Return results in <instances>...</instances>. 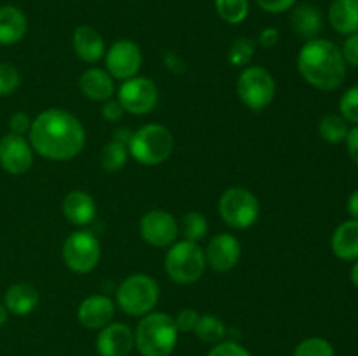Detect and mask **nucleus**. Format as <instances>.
<instances>
[{"label":"nucleus","instance_id":"obj_27","mask_svg":"<svg viewBox=\"0 0 358 356\" xmlns=\"http://www.w3.org/2000/svg\"><path fill=\"white\" fill-rule=\"evenodd\" d=\"M318 131L320 136L329 143H341L345 142L346 136H348V122L341 117V115L329 114L318 124Z\"/></svg>","mask_w":358,"mask_h":356},{"label":"nucleus","instance_id":"obj_15","mask_svg":"<svg viewBox=\"0 0 358 356\" xmlns=\"http://www.w3.org/2000/svg\"><path fill=\"white\" fill-rule=\"evenodd\" d=\"M135 348V334L124 323H108L98 332L96 351L100 356H128Z\"/></svg>","mask_w":358,"mask_h":356},{"label":"nucleus","instance_id":"obj_25","mask_svg":"<svg viewBox=\"0 0 358 356\" xmlns=\"http://www.w3.org/2000/svg\"><path fill=\"white\" fill-rule=\"evenodd\" d=\"M196 337L206 344H219L226 337V325L215 314H201L194 328Z\"/></svg>","mask_w":358,"mask_h":356},{"label":"nucleus","instance_id":"obj_23","mask_svg":"<svg viewBox=\"0 0 358 356\" xmlns=\"http://www.w3.org/2000/svg\"><path fill=\"white\" fill-rule=\"evenodd\" d=\"M290 23H292L294 31L301 38L311 40V38H317V35L320 34L324 20H322V14L317 7L311 6V3H301L292 10Z\"/></svg>","mask_w":358,"mask_h":356},{"label":"nucleus","instance_id":"obj_16","mask_svg":"<svg viewBox=\"0 0 358 356\" xmlns=\"http://www.w3.org/2000/svg\"><path fill=\"white\" fill-rule=\"evenodd\" d=\"M115 304L107 295H91L77 307V320L87 330H101L112 321Z\"/></svg>","mask_w":358,"mask_h":356},{"label":"nucleus","instance_id":"obj_26","mask_svg":"<svg viewBox=\"0 0 358 356\" xmlns=\"http://www.w3.org/2000/svg\"><path fill=\"white\" fill-rule=\"evenodd\" d=\"M129 157L128 145L117 140H112L103 145L100 152V164L105 171H119L126 166Z\"/></svg>","mask_w":358,"mask_h":356},{"label":"nucleus","instance_id":"obj_21","mask_svg":"<svg viewBox=\"0 0 358 356\" xmlns=\"http://www.w3.org/2000/svg\"><path fill=\"white\" fill-rule=\"evenodd\" d=\"M28 21L16 6H0V45H14L24 37Z\"/></svg>","mask_w":358,"mask_h":356},{"label":"nucleus","instance_id":"obj_7","mask_svg":"<svg viewBox=\"0 0 358 356\" xmlns=\"http://www.w3.org/2000/svg\"><path fill=\"white\" fill-rule=\"evenodd\" d=\"M236 91L241 103L259 114L275 100L276 80L264 66H245L238 77Z\"/></svg>","mask_w":358,"mask_h":356},{"label":"nucleus","instance_id":"obj_2","mask_svg":"<svg viewBox=\"0 0 358 356\" xmlns=\"http://www.w3.org/2000/svg\"><path fill=\"white\" fill-rule=\"evenodd\" d=\"M297 70L310 86L334 91L346 77V61L341 49L325 38H311L297 54Z\"/></svg>","mask_w":358,"mask_h":356},{"label":"nucleus","instance_id":"obj_24","mask_svg":"<svg viewBox=\"0 0 358 356\" xmlns=\"http://www.w3.org/2000/svg\"><path fill=\"white\" fill-rule=\"evenodd\" d=\"M332 28L343 35L358 31V0H334L329 9Z\"/></svg>","mask_w":358,"mask_h":356},{"label":"nucleus","instance_id":"obj_34","mask_svg":"<svg viewBox=\"0 0 358 356\" xmlns=\"http://www.w3.org/2000/svg\"><path fill=\"white\" fill-rule=\"evenodd\" d=\"M199 316H201V314H199L198 311L189 309V307L187 309L178 311L177 316L173 318L175 327H177V330L182 332V334H191V332H194L196 325H198Z\"/></svg>","mask_w":358,"mask_h":356},{"label":"nucleus","instance_id":"obj_22","mask_svg":"<svg viewBox=\"0 0 358 356\" xmlns=\"http://www.w3.org/2000/svg\"><path fill=\"white\" fill-rule=\"evenodd\" d=\"M332 251L346 262L358 260V220H346L334 230L331 239Z\"/></svg>","mask_w":358,"mask_h":356},{"label":"nucleus","instance_id":"obj_38","mask_svg":"<svg viewBox=\"0 0 358 356\" xmlns=\"http://www.w3.org/2000/svg\"><path fill=\"white\" fill-rule=\"evenodd\" d=\"M257 6L261 7L262 10L271 14H282L285 10H289L290 7H294L296 0H255Z\"/></svg>","mask_w":358,"mask_h":356},{"label":"nucleus","instance_id":"obj_31","mask_svg":"<svg viewBox=\"0 0 358 356\" xmlns=\"http://www.w3.org/2000/svg\"><path fill=\"white\" fill-rule=\"evenodd\" d=\"M292 356H334V348L327 339L310 337L296 346Z\"/></svg>","mask_w":358,"mask_h":356},{"label":"nucleus","instance_id":"obj_6","mask_svg":"<svg viewBox=\"0 0 358 356\" xmlns=\"http://www.w3.org/2000/svg\"><path fill=\"white\" fill-rule=\"evenodd\" d=\"M205 250L194 241H178L168 248L164 258V271L171 281L178 285H192L205 274Z\"/></svg>","mask_w":358,"mask_h":356},{"label":"nucleus","instance_id":"obj_36","mask_svg":"<svg viewBox=\"0 0 358 356\" xmlns=\"http://www.w3.org/2000/svg\"><path fill=\"white\" fill-rule=\"evenodd\" d=\"M31 128V119L28 117V114L24 112H16V114L10 115L9 119V131L13 135L24 136Z\"/></svg>","mask_w":358,"mask_h":356},{"label":"nucleus","instance_id":"obj_9","mask_svg":"<svg viewBox=\"0 0 358 356\" xmlns=\"http://www.w3.org/2000/svg\"><path fill=\"white\" fill-rule=\"evenodd\" d=\"M100 241L91 230H76L65 239L62 257L66 267L76 274H87L100 262Z\"/></svg>","mask_w":358,"mask_h":356},{"label":"nucleus","instance_id":"obj_17","mask_svg":"<svg viewBox=\"0 0 358 356\" xmlns=\"http://www.w3.org/2000/svg\"><path fill=\"white\" fill-rule=\"evenodd\" d=\"M62 209L70 223L79 227L90 225L96 216V202L87 192L72 191L63 198Z\"/></svg>","mask_w":358,"mask_h":356},{"label":"nucleus","instance_id":"obj_1","mask_svg":"<svg viewBox=\"0 0 358 356\" xmlns=\"http://www.w3.org/2000/svg\"><path fill=\"white\" fill-rule=\"evenodd\" d=\"M30 145L49 161H70L83 152L86 131L79 119L62 108H48L31 121Z\"/></svg>","mask_w":358,"mask_h":356},{"label":"nucleus","instance_id":"obj_5","mask_svg":"<svg viewBox=\"0 0 358 356\" xmlns=\"http://www.w3.org/2000/svg\"><path fill=\"white\" fill-rule=\"evenodd\" d=\"M159 302V286L156 279L143 272L122 279L115 292V306L128 316L142 318L152 313Z\"/></svg>","mask_w":358,"mask_h":356},{"label":"nucleus","instance_id":"obj_35","mask_svg":"<svg viewBox=\"0 0 358 356\" xmlns=\"http://www.w3.org/2000/svg\"><path fill=\"white\" fill-rule=\"evenodd\" d=\"M206 356H252V355L247 348H243V346L238 344V342L222 341L219 342V344L213 346Z\"/></svg>","mask_w":358,"mask_h":356},{"label":"nucleus","instance_id":"obj_40","mask_svg":"<svg viewBox=\"0 0 358 356\" xmlns=\"http://www.w3.org/2000/svg\"><path fill=\"white\" fill-rule=\"evenodd\" d=\"M278 40H280V31L276 30V28L269 27V28H264V30L259 34V38L255 44L262 45V47H266V49H271L278 44Z\"/></svg>","mask_w":358,"mask_h":356},{"label":"nucleus","instance_id":"obj_13","mask_svg":"<svg viewBox=\"0 0 358 356\" xmlns=\"http://www.w3.org/2000/svg\"><path fill=\"white\" fill-rule=\"evenodd\" d=\"M34 164V149L24 136L7 133L0 138V166L9 175H23Z\"/></svg>","mask_w":358,"mask_h":356},{"label":"nucleus","instance_id":"obj_29","mask_svg":"<svg viewBox=\"0 0 358 356\" xmlns=\"http://www.w3.org/2000/svg\"><path fill=\"white\" fill-rule=\"evenodd\" d=\"M255 40L248 37H238L236 40L231 44L229 52H227V59L233 66L236 68H245V66L250 65L252 58L255 54Z\"/></svg>","mask_w":358,"mask_h":356},{"label":"nucleus","instance_id":"obj_32","mask_svg":"<svg viewBox=\"0 0 358 356\" xmlns=\"http://www.w3.org/2000/svg\"><path fill=\"white\" fill-rule=\"evenodd\" d=\"M21 75L10 63H0V98L9 96L20 87Z\"/></svg>","mask_w":358,"mask_h":356},{"label":"nucleus","instance_id":"obj_33","mask_svg":"<svg viewBox=\"0 0 358 356\" xmlns=\"http://www.w3.org/2000/svg\"><path fill=\"white\" fill-rule=\"evenodd\" d=\"M339 112L346 122L358 124V86L350 87L339 100Z\"/></svg>","mask_w":358,"mask_h":356},{"label":"nucleus","instance_id":"obj_39","mask_svg":"<svg viewBox=\"0 0 358 356\" xmlns=\"http://www.w3.org/2000/svg\"><path fill=\"white\" fill-rule=\"evenodd\" d=\"M341 52H343V58H345L346 63H350V65L357 66L358 68V31L357 34L350 35V37L346 38Z\"/></svg>","mask_w":358,"mask_h":356},{"label":"nucleus","instance_id":"obj_19","mask_svg":"<svg viewBox=\"0 0 358 356\" xmlns=\"http://www.w3.org/2000/svg\"><path fill=\"white\" fill-rule=\"evenodd\" d=\"M80 93L91 101H107L112 100L115 94V84L110 73L103 68H90L80 75L79 79Z\"/></svg>","mask_w":358,"mask_h":356},{"label":"nucleus","instance_id":"obj_43","mask_svg":"<svg viewBox=\"0 0 358 356\" xmlns=\"http://www.w3.org/2000/svg\"><path fill=\"white\" fill-rule=\"evenodd\" d=\"M7 318H9V311H7V307L0 302V325L6 323Z\"/></svg>","mask_w":358,"mask_h":356},{"label":"nucleus","instance_id":"obj_42","mask_svg":"<svg viewBox=\"0 0 358 356\" xmlns=\"http://www.w3.org/2000/svg\"><path fill=\"white\" fill-rule=\"evenodd\" d=\"M348 213L353 220H358V188L348 198Z\"/></svg>","mask_w":358,"mask_h":356},{"label":"nucleus","instance_id":"obj_14","mask_svg":"<svg viewBox=\"0 0 358 356\" xmlns=\"http://www.w3.org/2000/svg\"><path fill=\"white\" fill-rule=\"evenodd\" d=\"M206 265L217 272H227L236 267L241 257V244L236 236L229 232H220L210 239L205 251Z\"/></svg>","mask_w":358,"mask_h":356},{"label":"nucleus","instance_id":"obj_30","mask_svg":"<svg viewBox=\"0 0 358 356\" xmlns=\"http://www.w3.org/2000/svg\"><path fill=\"white\" fill-rule=\"evenodd\" d=\"M206 232H208V222L203 213L189 212L182 216V234L187 241L198 243L206 236Z\"/></svg>","mask_w":358,"mask_h":356},{"label":"nucleus","instance_id":"obj_18","mask_svg":"<svg viewBox=\"0 0 358 356\" xmlns=\"http://www.w3.org/2000/svg\"><path fill=\"white\" fill-rule=\"evenodd\" d=\"M73 51L77 58L83 59L84 63H96L105 56V40L93 27L80 24L76 28L72 37Z\"/></svg>","mask_w":358,"mask_h":356},{"label":"nucleus","instance_id":"obj_8","mask_svg":"<svg viewBox=\"0 0 358 356\" xmlns=\"http://www.w3.org/2000/svg\"><path fill=\"white\" fill-rule=\"evenodd\" d=\"M219 215L233 229L245 230L259 220L261 205L248 188L229 187L219 199Z\"/></svg>","mask_w":358,"mask_h":356},{"label":"nucleus","instance_id":"obj_3","mask_svg":"<svg viewBox=\"0 0 358 356\" xmlns=\"http://www.w3.org/2000/svg\"><path fill=\"white\" fill-rule=\"evenodd\" d=\"M135 348L142 356H170L178 342L175 321L166 313H149L136 325Z\"/></svg>","mask_w":358,"mask_h":356},{"label":"nucleus","instance_id":"obj_20","mask_svg":"<svg viewBox=\"0 0 358 356\" xmlns=\"http://www.w3.org/2000/svg\"><path fill=\"white\" fill-rule=\"evenodd\" d=\"M38 300H41V295L34 285L16 283L7 288L6 295H3V306L14 316H27V314L34 313L35 307L38 306Z\"/></svg>","mask_w":358,"mask_h":356},{"label":"nucleus","instance_id":"obj_41","mask_svg":"<svg viewBox=\"0 0 358 356\" xmlns=\"http://www.w3.org/2000/svg\"><path fill=\"white\" fill-rule=\"evenodd\" d=\"M345 142H346V150H348L350 157L353 159V163L358 164V124H355L352 129H350Z\"/></svg>","mask_w":358,"mask_h":356},{"label":"nucleus","instance_id":"obj_4","mask_svg":"<svg viewBox=\"0 0 358 356\" xmlns=\"http://www.w3.org/2000/svg\"><path fill=\"white\" fill-rule=\"evenodd\" d=\"M173 135L163 124H145L136 129L128 143L129 156L142 166H157L171 156Z\"/></svg>","mask_w":358,"mask_h":356},{"label":"nucleus","instance_id":"obj_11","mask_svg":"<svg viewBox=\"0 0 358 356\" xmlns=\"http://www.w3.org/2000/svg\"><path fill=\"white\" fill-rule=\"evenodd\" d=\"M142 61L143 56L140 47L128 38L114 42L108 51H105V70L115 80H128L138 75Z\"/></svg>","mask_w":358,"mask_h":356},{"label":"nucleus","instance_id":"obj_10","mask_svg":"<svg viewBox=\"0 0 358 356\" xmlns=\"http://www.w3.org/2000/svg\"><path fill=\"white\" fill-rule=\"evenodd\" d=\"M117 101L124 112L131 115H145L156 108L159 101V91L149 77L135 75L122 80L117 87Z\"/></svg>","mask_w":358,"mask_h":356},{"label":"nucleus","instance_id":"obj_37","mask_svg":"<svg viewBox=\"0 0 358 356\" xmlns=\"http://www.w3.org/2000/svg\"><path fill=\"white\" fill-rule=\"evenodd\" d=\"M122 115H124V108L121 107V103L117 100L112 98V100L103 101V105H101V117L105 121L119 122L122 119Z\"/></svg>","mask_w":358,"mask_h":356},{"label":"nucleus","instance_id":"obj_12","mask_svg":"<svg viewBox=\"0 0 358 356\" xmlns=\"http://www.w3.org/2000/svg\"><path fill=\"white\" fill-rule=\"evenodd\" d=\"M140 234L150 246H171L178 236L177 218L164 209H150L140 220Z\"/></svg>","mask_w":358,"mask_h":356},{"label":"nucleus","instance_id":"obj_28","mask_svg":"<svg viewBox=\"0 0 358 356\" xmlns=\"http://www.w3.org/2000/svg\"><path fill=\"white\" fill-rule=\"evenodd\" d=\"M215 10L220 20L229 24H240L247 20L248 0H215Z\"/></svg>","mask_w":358,"mask_h":356},{"label":"nucleus","instance_id":"obj_44","mask_svg":"<svg viewBox=\"0 0 358 356\" xmlns=\"http://www.w3.org/2000/svg\"><path fill=\"white\" fill-rule=\"evenodd\" d=\"M352 281H353V285L358 288V260H355V264H353V267H352Z\"/></svg>","mask_w":358,"mask_h":356}]
</instances>
